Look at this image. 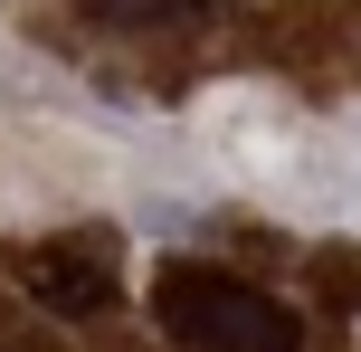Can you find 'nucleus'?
Returning <instances> with one entry per match:
<instances>
[{"label": "nucleus", "mask_w": 361, "mask_h": 352, "mask_svg": "<svg viewBox=\"0 0 361 352\" xmlns=\"http://www.w3.org/2000/svg\"><path fill=\"white\" fill-rule=\"evenodd\" d=\"M152 315H162L171 343H200V352H295L305 343L295 305H276L247 277H219V267H162L152 277Z\"/></svg>", "instance_id": "f257e3e1"}, {"label": "nucleus", "mask_w": 361, "mask_h": 352, "mask_svg": "<svg viewBox=\"0 0 361 352\" xmlns=\"http://www.w3.org/2000/svg\"><path fill=\"white\" fill-rule=\"evenodd\" d=\"M10 277L29 286L48 315H105V305H114V277H105L95 257H67V248H19Z\"/></svg>", "instance_id": "f03ea898"}, {"label": "nucleus", "mask_w": 361, "mask_h": 352, "mask_svg": "<svg viewBox=\"0 0 361 352\" xmlns=\"http://www.w3.org/2000/svg\"><path fill=\"white\" fill-rule=\"evenodd\" d=\"M105 29H200V19L238 10V0H86Z\"/></svg>", "instance_id": "7ed1b4c3"}, {"label": "nucleus", "mask_w": 361, "mask_h": 352, "mask_svg": "<svg viewBox=\"0 0 361 352\" xmlns=\"http://www.w3.org/2000/svg\"><path fill=\"white\" fill-rule=\"evenodd\" d=\"M314 286H324V296L352 315V296H361V257H324V267H314Z\"/></svg>", "instance_id": "20e7f679"}]
</instances>
